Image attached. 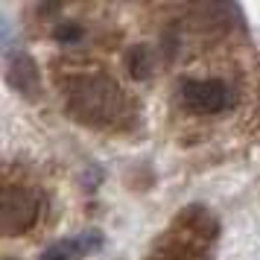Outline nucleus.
<instances>
[{"mask_svg":"<svg viewBox=\"0 0 260 260\" xmlns=\"http://www.w3.org/2000/svg\"><path fill=\"white\" fill-rule=\"evenodd\" d=\"M68 108L76 120L91 126H117L129 117V100L120 91V85L106 76H79L68 82L64 91Z\"/></svg>","mask_w":260,"mask_h":260,"instance_id":"nucleus-1","label":"nucleus"},{"mask_svg":"<svg viewBox=\"0 0 260 260\" xmlns=\"http://www.w3.org/2000/svg\"><path fill=\"white\" fill-rule=\"evenodd\" d=\"M178 100L193 114H219L231 108L234 94L222 79H184L178 85Z\"/></svg>","mask_w":260,"mask_h":260,"instance_id":"nucleus-2","label":"nucleus"},{"mask_svg":"<svg viewBox=\"0 0 260 260\" xmlns=\"http://www.w3.org/2000/svg\"><path fill=\"white\" fill-rule=\"evenodd\" d=\"M41 213V199L26 187H3V208H0V222L3 234H24L36 225Z\"/></svg>","mask_w":260,"mask_h":260,"instance_id":"nucleus-3","label":"nucleus"},{"mask_svg":"<svg viewBox=\"0 0 260 260\" xmlns=\"http://www.w3.org/2000/svg\"><path fill=\"white\" fill-rule=\"evenodd\" d=\"M106 243V237L100 234L96 228H88V231H79L73 237H64V240H56L53 246L44 248L41 260H82L88 254L100 251Z\"/></svg>","mask_w":260,"mask_h":260,"instance_id":"nucleus-4","label":"nucleus"},{"mask_svg":"<svg viewBox=\"0 0 260 260\" xmlns=\"http://www.w3.org/2000/svg\"><path fill=\"white\" fill-rule=\"evenodd\" d=\"M6 82L12 85L18 94L36 96V91H38V68H36V61L29 59L26 53H15V56H9V61H6Z\"/></svg>","mask_w":260,"mask_h":260,"instance_id":"nucleus-5","label":"nucleus"},{"mask_svg":"<svg viewBox=\"0 0 260 260\" xmlns=\"http://www.w3.org/2000/svg\"><path fill=\"white\" fill-rule=\"evenodd\" d=\"M82 36H85V29L76 21H64V24H59L53 29V38L59 44H76V41H82Z\"/></svg>","mask_w":260,"mask_h":260,"instance_id":"nucleus-6","label":"nucleus"}]
</instances>
